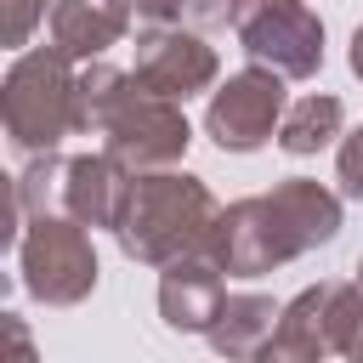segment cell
I'll use <instances>...</instances> for the list:
<instances>
[{"instance_id": "7c38bea8", "label": "cell", "mask_w": 363, "mask_h": 363, "mask_svg": "<svg viewBox=\"0 0 363 363\" xmlns=\"http://www.w3.org/2000/svg\"><path fill=\"white\" fill-rule=\"evenodd\" d=\"M278 318H284V306L272 301V295H255V289H238V295H227L221 301V312H216V323H210V352L216 357H227V363H250L267 340H272V329H278Z\"/></svg>"}, {"instance_id": "ffe728a7", "label": "cell", "mask_w": 363, "mask_h": 363, "mask_svg": "<svg viewBox=\"0 0 363 363\" xmlns=\"http://www.w3.org/2000/svg\"><path fill=\"white\" fill-rule=\"evenodd\" d=\"M6 340H11V357H6V363H40V357H34V340H28V323H23L17 312H6Z\"/></svg>"}, {"instance_id": "ba28073f", "label": "cell", "mask_w": 363, "mask_h": 363, "mask_svg": "<svg viewBox=\"0 0 363 363\" xmlns=\"http://www.w3.org/2000/svg\"><path fill=\"white\" fill-rule=\"evenodd\" d=\"M136 85H147L153 96H170V102H187L199 91L216 85L221 62H216V45H204V34L193 28H142L136 34Z\"/></svg>"}, {"instance_id": "7a4b0ae2", "label": "cell", "mask_w": 363, "mask_h": 363, "mask_svg": "<svg viewBox=\"0 0 363 363\" xmlns=\"http://www.w3.org/2000/svg\"><path fill=\"white\" fill-rule=\"evenodd\" d=\"M216 227H221V204L199 176L147 170V176H130L113 244L142 267H170L182 255H210Z\"/></svg>"}, {"instance_id": "5b68a950", "label": "cell", "mask_w": 363, "mask_h": 363, "mask_svg": "<svg viewBox=\"0 0 363 363\" xmlns=\"http://www.w3.org/2000/svg\"><path fill=\"white\" fill-rule=\"evenodd\" d=\"M233 34L278 79H312L323 68V17L306 0H233Z\"/></svg>"}, {"instance_id": "3957f363", "label": "cell", "mask_w": 363, "mask_h": 363, "mask_svg": "<svg viewBox=\"0 0 363 363\" xmlns=\"http://www.w3.org/2000/svg\"><path fill=\"white\" fill-rule=\"evenodd\" d=\"M74 79H79V68L57 45H34L6 68L0 119H6V142L17 153L40 159V153H57L62 136H79L74 130Z\"/></svg>"}, {"instance_id": "6da1fadb", "label": "cell", "mask_w": 363, "mask_h": 363, "mask_svg": "<svg viewBox=\"0 0 363 363\" xmlns=\"http://www.w3.org/2000/svg\"><path fill=\"white\" fill-rule=\"evenodd\" d=\"M340 233V193L312 176H284L272 193L233 199L216 227V261L227 278H267L295 255L329 244Z\"/></svg>"}, {"instance_id": "d6986e66", "label": "cell", "mask_w": 363, "mask_h": 363, "mask_svg": "<svg viewBox=\"0 0 363 363\" xmlns=\"http://www.w3.org/2000/svg\"><path fill=\"white\" fill-rule=\"evenodd\" d=\"M119 6H125V17L142 23V28H164V23H176V0H119Z\"/></svg>"}, {"instance_id": "30bf717a", "label": "cell", "mask_w": 363, "mask_h": 363, "mask_svg": "<svg viewBox=\"0 0 363 363\" xmlns=\"http://www.w3.org/2000/svg\"><path fill=\"white\" fill-rule=\"evenodd\" d=\"M125 193H130V176L108 159V153H74L62 159V199L57 210L68 221H79L85 233L91 227H119V210H125Z\"/></svg>"}, {"instance_id": "ac0fdd59", "label": "cell", "mask_w": 363, "mask_h": 363, "mask_svg": "<svg viewBox=\"0 0 363 363\" xmlns=\"http://www.w3.org/2000/svg\"><path fill=\"white\" fill-rule=\"evenodd\" d=\"M40 17H51L45 0H6V45H28V34L40 28Z\"/></svg>"}, {"instance_id": "277c9868", "label": "cell", "mask_w": 363, "mask_h": 363, "mask_svg": "<svg viewBox=\"0 0 363 363\" xmlns=\"http://www.w3.org/2000/svg\"><path fill=\"white\" fill-rule=\"evenodd\" d=\"M102 153L125 170V176H147V170H176L187 159L193 125L182 113V102L153 96L147 85H136V74H125L119 96L102 113Z\"/></svg>"}, {"instance_id": "e0dca14e", "label": "cell", "mask_w": 363, "mask_h": 363, "mask_svg": "<svg viewBox=\"0 0 363 363\" xmlns=\"http://www.w3.org/2000/svg\"><path fill=\"white\" fill-rule=\"evenodd\" d=\"M216 23H233V0H176V28H216Z\"/></svg>"}, {"instance_id": "8fae6325", "label": "cell", "mask_w": 363, "mask_h": 363, "mask_svg": "<svg viewBox=\"0 0 363 363\" xmlns=\"http://www.w3.org/2000/svg\"><path fill=\"white\" fill-rule=\"evenodd\" d=\"M51 45L68 57V62H102L108 45H119L136 23L125 17L119 0H51Z\"/></svg>"}, {"instance_id": "9c48e42d", "label": "cell", "mask_w": 363, "mask_h": 363, "mask_svg": "<svg viewBox=\"0 0 363 363\" xmlns=\"http://www.w3.org/2000/svg\"><path fill=\"white\" fill-rule=\"evenodd\" d=\"M221 301H227V284H221L216 255H182L159 267V318L176 335H210Z\"/></svg>"}, {"instance_id": "44dd1931", "label": "cell", "mask_w": 363, "mask_h": 363, "mask_svg": "<svg viewBox=\"0 0 363 363\" xmlns=\"http://www.w3.org/2000/svg\"><path fill=\"white\" fill-rule=\"evenodd\" d=\"M346 62H352V74L363 79V23L352 28V51H346Z\"/></svg>"}, {"instance_id": "8992f818", "label": "cell", "mask_w": 363, "mask_h": 363, "mask_svg": "<svg viewBox=\"0 0 363 363\" xmlns=\"http://www.w3.org/2000/svg\"><path fill=\"white\" fill-rule=\"evenodd\" d=\"M17 272H23V289L34 301H45V306H79L96 289V244L68 216L28 221L23 244H17Z\"/></svg>"}, {"instance_id": "7402d4cb", "label": "cell", "mask_w": 363, "mask_h": 363, "mask_svg": "<svg viewBox=\"0 0 363 363\" xmlns=\"http://www.w3.org/2000/svg\"><path fill=\"white\" fill-rule=\"evenodd\" d=\"M346 363H363V318H357V329H352V340H346Z\"/></svg>"}, {"instance_id": "603a6c76", "label": "cell", "mask_w": 363, "mask_h": 363, "mask_svg": "<svg viewBox=\"0 0 363 363\" xmlns=\"http://www.w3.org/2000/svg\"><path fill=\"white\" fill-rule=\"evenodd\" d=\"M352 284H357V289H363V261H357V278H352Z\"/></svg>"}, {"instance_id": "5bb4252c", "label": "cell", "mask_w": 363, "mask_h": 363, "mask_svg": "<svg viewBox=\"0 0 363 363\" xmlns=\"http://www.w3.org/2000/svg\"><path fill=\"white\" fill-rule=\"evenodd\" d=\"M340 125H346V108H340V96H329V91H312V96L289 102V113H284V125H278V147H284V153H295V159H306V153L329 147V142L340 136Z\"/></svg>"}, {"instance_id": "52a82bcc", "label": "cell", "mask_w": 363, "mask_h": 363, "mask_svg": "<svg viewBox=\"0 0 363 363\" xmlns=\"http://www.w3.org/2000/svg\"><path fill=\"white\" fill-rule=\"evenodd\" d=\"M289 113V96H284V79L272 68H238L227 74V85L210 91V108H204V136L221 147V153H255L272 142V130L284 125Z\"/></svg>"}, {"instance_id": "2e32d148", "label": "cell", "mask_w": 363, "mask_h": 363, "mask_svg": "<svg viewBox=\"0 0 363 363\" xmlns=\"http://www.w3.org/2000/svg\"><path fill=\"white\" fill-rule=\"evenodd\" d=\"M335 182H340V199H357V204H363V125L340 142V153H335Z\"/></svg>"}, {"instance_id": "4fadbf2b", "label": "cell", "mask_w": 363, "mask_h": 363, "mask_svg": "<svg viewBox=\"0 0 363 363\" xmlns=\"http://www.w3.org/2000/svg\"><path fill=\"white\" fill-rule=\"evenodd\" d=\"M329 352H335V346H329V329H323V284H312V289H301V295L284 306L272 340H267L250 363H323Z\"/></svg>"}, {"instance_id": "9a60e30c", "label": "cell", "mask_w": 363, "mask_h": 363, "mask_svg": "<svg viewBox=\"0 0 363 363\" xmlns=\"http://www.w3.org/2000/svg\"><path fill=\"white\" fill-rule=\"evenodd\" d=\"M119 85H125V68H113V62H85L79 68V79H74V130L79 136L102 130V113L119 96Z\"/></svg>"}]
</instances>
